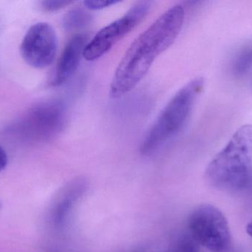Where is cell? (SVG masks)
<instances>
[{
    "label": "cell",
    "instance_id": "cell-16",
    "mask_svg": "<svg viewBox=\"0 0 252 252\" xmlns=\"http://www.w3.org/2000/svg\"><path fill=\"white\" fill-rule=\"evenodd\" d=\"M247 232L252 238V220L248 223V225H247Z\"/></svg>",
    "mask_w": 252,
    "mask_h": 252
},
{
    "label": "cell",
    "instance_id": "cell-7",
    "mask_svg": "<svg viewBox=\"0 0 252 252\" xmlns=\"http://www.w3.org/2000/svg\"><path fill=\"white\" fill-rule=\"evenodd\" d=\"M58 39L51 25L38 22L31 26L21 44V54L24 60L34 68H47L56 56Z\"/></svg>",
    "mask_w": 252,
    "mask_h": 252
},
{
    "label": "cell",
    "instance_id": "cell-4",
    "mask_svg": "<svg viewBox=\"0 0 252 252\" xmlns=\"http://www.w3.org/2000/svg\"><path fill=\"white\" fill-rule=\"evenodd\" d=\"M66 123L64 105L57 101H47L31 108L12 124L9 131L27 142L42 143L59 136Z\"/></svg>",
    "mask_w": 252,
    "mask_h": 252
},
{
    "label": "cell",
    "instance_id": "cell-2",
    "mask_svg": "<svg viewBox=\"0 0 252 252\" xmlns=\"http://www.w3.org/2000/svg\"><path fill=\"white\" fill-rule=\"evenodd\" d=\"M207 181L219 190L237 192L246 189L252 179V125L236 130L226 146L207 166Z\"/></svg>",
    "mask_w": 252,
    "mask_h": 252
},
{
    "label": "cell",
    "instance_id": "cell-11",
    "mask_svg": "<svg viewBox=\"0 0 252 252\" xmlns=\"http://www.w3.org/2000/svg\"><path fill=\"white\" fill-rule=\"evenodd\" d=\"M164 252H199V244L188 232H181L169 243Z\"/></svg>",
    "mask_w": 252,
    "mask_h": 252
},
{
    "label": "cell",
    "instance_id": "cell-12",
    "mask_svg": "<svg viewBox=\"0 0 252 252\" xmlns=\"http://www.w3.org/2000/svg\"><path fill=\"white\" fill-rule=\"evenodd\" d=\"M252 68V46L245 47L235 56L231 71L236 77L246 75Z\"/></svg>",
    "mask_w": 252,
    "mask_h": 252
},
{
    "label": "cell",
    "instance_id": "cell-6",
    "mask_svg": "<svg viewBox=\"0 0 252 252\" xmlns=\"http://www.w3.org/2000/svg\"><path fill=\"white\" fill-rule=\"evenodd\" d=\"M151 6V1H137L122 17L100 30L86 45L84 59L93 62L104 56L120 40L142 22L149 13Z\"/></svg>",
    "mask_w": 252,
    "mask_h": 252
},
{
    "label": "cell",
    "instance_id": "cell-9",
    "mask_svg": "<svg viewBox=\"0 0 252 252\" xmlns=\"http://www.w3.org/2000/svg\"><path fill=\"white\" fill-rule=\"evenodd\" d=\"M87 184L85 180L83 179H76L72 183L55 210L54 222L57 226H62L66 222L75 204L85 192Z\"/></svg>",
    "mask_w": 252,
    "mask_h": 252
},
{
    "label": "cell",
    "instance_id": "cell-5",
    "mask_svg": "<svg viewBox=\"0 0 252 252\" xmlns=\"http://www.w3.org/2000/svg\"><path fill=\"white\" fill-rule=\"evenodd\" d=\"M189 232L194 239L210 252H232V235L227 219L219 209L201 204L191 213Z\"/></svg>",
    "mask_w": 252,
    "mask_h": 252
},
{
    "label": "cell",
    "instance_id": "cell-13",
    "mask_svg": "<svg viewBox=\"0 0 252 252\" xmlns=\"http://www.w3.org/2000/svg\"><path fill=\"white\" fill-rule=\"evenodd\" d=\"M120 2L115 0H87L84 1V7L90 10H101Z\"/></svg>",
    "mask_w": 252,
    "mask_h": 252
},
{
    "label": "cell",
    "instance_id": "cell-15",
    "mask_svg": "<svg viewBox=\"0 0 252 252\" xmlns=\"http://www.w3.org/2000/svg\"><path fill=\"white\" fill-rule=\"evenodd\" d=\"M7 155L5 150L0 146V172L2 171L7 164Z\"/></svg>",
    "mask_w": 252,
    "mask_h": 252
},
{
    "label": "cell",
    "instance_id": "cell-1",
    "mask_svg": "<svg viewBox=\"0 0 252 252\" xmlns=\"http://www.w3.org/2000/svg\"><path fill=\"white\" fill-rule=\"evenodd\" d=\"M185 17L183 6L173 5L133 40L115 70L109 90L111 97H123L142 81L155 59L177 38Z\"/></svg>",
    "mask_w": 252,
    "mask_h": 252
},
{
    "label": "cell",
    "instance_id": "cell-3",
    "mask_svg": "<svg viewBox=\"0 0 252 252\" xmlns=\"http://www.w3.org/2000/svg\"><path fill=\"white\" fill-rule=\"evenodd\" d=\"M204 87V78L196 77L176 92L143 138L142 155H154L183 130Z\"/></svg>",
    "mask_w": 252,
    "mask_h": 252
},
{
    "label": "cell",
    "instance_id": "cell-8",
    "mask_svg": "<svg viewBox=\"0 0 252 252\" xmlns=\"http://www.w3.org/2000/svg\"><path fill=\"white\" fill-rule=\"evenodd\" d=\"M89 41L87 34H77L65 46L55 71L51 84L61 87L73 76L79 67L81 58H84V49Z\"/></svg>",
    "mask_w": 252,
    "mask_h": 252
},
{
    "label": "cell",
    "instance_id": "cell-10",
    "mask_svg": "<svg viewBox=\"0 0 252 252\" xmlns=\"http://www.w3.org/2000/svg\"><path fill=\"white\" fill-rule=\"evenodd\" d=\"M92 16L88 10L81 7H74L65 14L62 20L63 28L68 31H78L90 25Z\"/></svg>",
    "mask_w": 252,
    "mask_h": 252
},
{
    "label": "cell",
    "instance_id": "cell-14",
    "mask_svg": "<svg viewBox=\"0 0 252 252\" xmlns=\"http://www.w3.org/2000/svg\"><path fill=\"white\" fill-rule=\"evenodd\" d=\"M72 3V1H66V0H47L41 2V7L46 11H57Z\"/></svg>",
    "mask_w": 252,
    "mask_h": 252
}]
</instances>
